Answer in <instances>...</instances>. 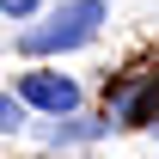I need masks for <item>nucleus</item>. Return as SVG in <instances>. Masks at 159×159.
Returning a JSON list of instances; mask_svg holds the SVG:
<instances>
[{"instance_id":"2","label":"nucleus","mask_w":159,"mask_h":159,"mask_svg":"<svg viewBox=\"0 0 159 159\" xmlns=\"http://www.w3.org/2000/svg\"><path fill=\"white\" fill-rule=\"evenodd\" d=\"M19 104L43 110V116H67V110H80V86L67 74H25L19 80Z\"/></svg>"},{"instance_id":"4","label":"nucleus","mask_w":159,"mask_h":159,"mask_svg":"<svg viewBox=\"0 0 159 159\" xmlns=\"http://www.w3.org/2000/svg\"><path fill=\"white\" fill-rule=\"evenodd\" d=\"M37 6H43V0H0V12H6V19H31Z\"/></svg>"},{"instance_id":"1","label":"nucleus","mask_w":159,"mask_h":159,"mask_svg":"<svg viewBox=\"0 0 159 159\" xmlns=\"http://www.w3.org/2000/svg\"><path fill=\"white\" fill-rule=\"evenodd\" d=\"M98 25H104V0H67V6L49 12V25L25 31L19 49H25V55H61V49L92 43V37H98Z\"/></svg>"},{"instance_id":"3","label":"nucleus","mask_w":159,"mask_h":159,"mask_svg":"<svg viewBox=\"0 0 159 159\" xmlns=\"http://www.w3.org/2000/svg\"><path fill=\"white\" fill-rule=\"evenodd\" d=\"M19 129H25V104L12 92H0V135H19Z\"/></svg>"}]
</instances>
